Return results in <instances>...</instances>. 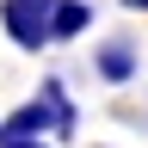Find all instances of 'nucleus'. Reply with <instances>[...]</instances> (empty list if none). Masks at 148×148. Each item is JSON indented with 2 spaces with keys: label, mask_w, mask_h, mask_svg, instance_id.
Here are the masks:
<instances>
[{
  "label": "nucleus",
  "mask_w": 148,
  "mask_h": 148,
  "mask_svg": "<svg viewBox=\"0 0 148 148\" xmlns=\"http://www.w3.org/2000/svg\"><path fill=\"white\" fill-rule=\"evenodd\" d=\"M123 6H142V12H148V0H123Z\"/></svg>",
  "instance_id": "4"
},
{
  "label": "nucleus",
  "mask_w": 148,
  "mask_h": 148,
  "mask_svg": "<svg viewBox=\"0 0 148 148\" xmlns=\"http://www.w3.org/2000/svg\"><path fill=\"white\" fill-rule=\"evenodd\" d=\"M86 6L80 0H56V12H49V43H62V37H74V31H86Z\"/></svg>",
  "instance_id": "2"
},
{
  "label": "nucleus",
  "mask_w": 148,
  "mask_h": 148,
  "mask_svg": "<svg viewBox=\"0 0 148 148\" xmlns=\"http://www.w3.org/2000/svg\"><path fill=\"white\" fill-rule=\"evenodd\" d=\"M130 68H136V49L130 43H105L99 49V74L105 80H130Z\"/></svg>",
  "instance_id": "3"
},
{
  "label": "nucleus",
  "mask_w": 148,
  "mask_h": 148,
  "mask_svg": "<svg viewBox=\"0 0 148 148\" xmlns=\"http://www.w3.org/2000/svg\"><path fill=\"white\" fill-rule=\"evenodd\" d=\"M49 12H56V0H6V6H0L6 37L18 49H43L49 43Z\"/></svg>",
  "instance_id": "1"
}]
</instances>
